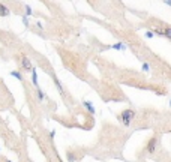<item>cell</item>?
<instances>
[{
  "instance_id": "5bb4252c",
  "label": "cell",
  "mask_w": 171,
  "mask_h": 162,
  "mask_svg": "<svg viewBox=\"0 0 171 162\" xmlns=\"http://www.w3.org/2000/svg\"><path fill=\"white\" fill-rule=\"evenodd\" d=\"M153 33H155L156 36H164V29H155Z\"/></svg>"
},
{
  "instance_id": "5b68a950",
  "label": "cell",
  "mask_w": 171,
  "mask_h": 162,
  "mask_svg": "<svg viewBox=\"0 0 171 162\" xmlns=\"http://www.w3.org/2000/svg\"><path fill=\"white\" fill-rule=\"evenodd\" d=\"M11 15V11H9V8L3 3H0V17H9Z\"/></svg>"
},
{
  "instance_id": "7c38bea8",
  "label": "cell",
  "mask_w": 171,
  "mask_h": 162,
  "mask_svg": "<svg viewBox=\"0 0 171 162\" xmlns=\"http://www.w3.org/2000/svg\"><path fill=\"white\" fill-rule=\"evenodd\" d=\"M66 155H68V161H69V162H75V161H77L75 155H74V153H72V152H68Z\"/></svg>"
},
{
  "instance_id": "7a4b0ae2",
  "label": "cell",
  "mask_w": 171,
  "mask_h": 162,
  "mask_svg": "<svg viewBox=\"0 0 171 162\" xmlns=\"http://www.w3.org/2000/svg\"><path fill=\"white\" fill-rule=\"evenodd\" d=\"M158 144H159L158 135H153V137L146 143V146H144V149H143V153H147V155H153V153H156Z\"/></svg>"
},
{
  "instance_id": "8fae6325",
  "label": "cell",
  "mask_w": 171,
  "mask_h": 162,
  "mask_svg": "<svg viewBox=\"0 0 171 162\" xmlns=\"http://www.w3.org/2000/svg\"><path fill=\"white\" fill-rule=\"evenodd\" d=\"M111 48H113V50H122V51H123L126 47H125V44H122V42H117V44H114V45H113Z\"/></svg>"
},
{
  "instance_id": "3957f363",
  "label": "cell",
  "mask_w": 171,
  "mask_h": 162,
  "mask_svg": "<svg viewBox=\"0 0 171 162\" xmlns=\"http://www.w3.org/2000/svg\"><path fill=\"white\" fill-rule=\"evenodd\" d=\"M17 60H18V63H20V69L21 71H26V72H30V74H32V71L35 68L32 65L30 59L27 57L26 54H20V56H17Z\"/></svg>"
},
{
  "instance_id": "9a60e30c",
  "label": "cell",
  "mask_w": 171,
  "mask_h": 162,
  "mask_svg": "<svg viewBox=\"0 0 171 162\" xmlns=\"http://www.w3.org/2000/svg\"><path fill=\"white\" fill-rule=\"evenodd\" d=\"M141 69L147 72V71L150 69V65H149V63H147V62H143V65H141Z\"/></svg>"
},
{
  "instance_id": "d6986e66",
  "label": "cell",
  "mask_w": 171,
  "mask_h": 162,
  "mask_svg": "<svg viewBox=\"0 0 171 162\" xmlns=\"http://www.w3.org/2000/svg\"><path fill=\"white\" fill-rule=\"evenodd\" d=\"M5 162H11V161H9V159H5Z\"/></svg>"
},
{
  "instance_id": "277c9868",
  "label": "cell",
  "mask_w": 171,
  "mask_h": 162,
  "mask_svg": "<svg viewBox=\"0 0 171 162\" xmlns=\"http://www.w3.org/2000/svg\"><path fill=\"white\" fill-rule=\"evenodd\" d=\"M83 105L87 108V111H89L90 114H92V116H93V114H96V108L93 107V104L90 102V101H84V102H83Z\"/></svg>"
},
{
  "instance_id": "4fadbf2b",
  "label": "cell",
  "mask_w": 171,
  "mask_h": 162,
  "mask_svg": "<svg viewBox=\"0 0 171 162\" xmlns=\"http://www.w3.org/2000/svg\"><path fill=\"white\" fill-rule=\"evenodd\" d=\"M26 14H27V17H29V15H33V9H32L30 5H26Z\"/></svg>"
},
{
  "instance_id": "6da1fadb",
  "label": "cell",
  "mask_w": 171,
  "mask_h": 162,
  "mask_svg": "<svg viewBox=\"0 0 171 162\" xmlns=\"http://www.w3.org/2000/svg\"><path fill=\"white\" fill-rule=\"evenodd\" d=\"M135 117H137V111H135L134 108H125V110H122L120 113H117V120H119L123 126H126V128H129V126L132 125Z\"/></svg>"
},
{
  "instance_id": "52a82bcc",
  "label": "cell",
  "mask_w": 171,
  "mask_h": 162,
  "mask_svg": "<svg viewBox=\"0 0 171 162\" xmlns=\"http://www.w3.org/2000/svg\"><path fill=\"white\" fill-rule=\"evenodd\" d=\"M53 81H54V86L57 87V90H59V92H60V93H62L63 96H65L66 93H65V89H63V86H62V83H60V80L54 77V80H53Z\"/></svg>"
},
{
  "instance_id": "2e32d148",
  "label": "cell",
  "mask_w": 171,
  "mask_h": 162,
  "mask_svg": "<svg viewBox=\"0 0 171 162\" xmlns=\"http://www.w3.org/2000/svg\"><path fill=\"white\" fill-rule=\"evenodd\" d=\"M23 24H24L26 27H29V17H27V15L23 17Z\"/></svg>"
},
{
  "instance_id": "ac0fdd59",
  "label": "cell",
  "mask_w": 171,
  "mask_h": 162,
  "mask_svg": "<svg viewBox=\"0 0 171 162\" xmlns=\"http://www.w3.org/2000/svg\"><path fill=\"white\" fill-rule=\"evenodd\" d=\"M164 3L168 5V6H171V0H164Z\"/></svg>"
},
{
  "instance_id": "30bf717a",
  "label": "cell",
  "mask_w": 171,
  "mask_h": 162,
  "mask_svg": "<svg viewBox=\"0 0 171 162\" xmlns=\"http://www.w3.org/2000/svg\"><path fill=\"white\" fill-rule=\"evenodd\" d=\"M164 36H165L167 39H170V41H171V26L164 27Z\"/></svg>"
},
{
  "instance_id": "ba28073f",
  "label": "cell",
  "mask_w": 171,
  "mask_h": 162,
  "mask_svg": "<svg viewBox=\"0 0 171 162\" xmlns=\"http://www.w3.org/2000/svg\"><path fill=\"white\" fill-rule=\"evenodd\" d=\"M11 75H12L14 78H17L18 81H23V74H21V71L14 69V71H11Z\"/></svg>"
},
{
  "instance_id": "e0dca14e",
  "label": "cell",
  "mask_w": 171,
  "mask_h": 162,
  "mask_svg": "<svg viewBox=\"0 0 171 162\" xmlns=\"http://www.w3.org/2000/svg\"><path fill=\"white\" fill-rule=\"evenodd\" d=\"M146 36H147V38H153V36H155V33H153V30H147V32H146Z\"/></svg>"
},
{
  "instance_id": "9c48e42d",
  "label": "cell",
  "mask_w": 171,
  "mask_h": 162,
  "mask_svg": "<svg viewBox=\"0 0 171 162\" xmlns=\"http://www.w3.org/2000/svg\"><path fill=\"white\" fill-rule=\"evenodd\" d=\"M32 84H33L35 87H39V86H38V72H36V69L32 71Z\"/></svg>"
},
{
  "instance_id": "8992f818",
  "label": "cell",
  "mask_w": 171,
  "mask_h": 162,
  "mask_svg": "<svg viewBox=\"0 0 171 162\" xmlns=\"http://www.w3.org/2000/svg\"><path fill=\"white\" fill-rule=\"evenodd\" d=\"M36 98H38V101H39V102H44V101H45V98H47V95L44 93V90H42V89L36 87Z\"/></svg>"
}]
</instances>
